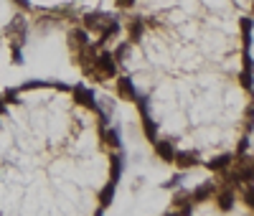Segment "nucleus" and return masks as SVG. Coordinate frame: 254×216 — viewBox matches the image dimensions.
<instances>
[{"instance_id":"f257e3e1","label":"nucleus","mask_w":254,"mask_h":216,"mask_svg":"<svg viewBox=\"0 0 254 216\" xmlns=\"http://www.w3.org/2000/svg\"><path fill=\"white\" fill-rule=\"evenodd\" d=\"M3 36H5V41H8V46L10 49H26V38H28V21H26V13L21 10V13H16L10 21H8V26L3 28Z\"/></svg>"},{"instance_id":"f03ea898","label":"nucleus","mask_w":254,"mask_h":216,"mask_svg":"<svg viewBox=\"0 0 254 216\" xmlns=\"http://www.w3.org/2000/svg\"><path fill=\"white\" fill-rule=\"evenodd\" d=\"M86 77H92V79H112V77H117V61H114L112 51L94 54L92 69H89Z\"/></svg>"},{"instance_id":"7ed1b4c3","label":"nucleus","mask_w":254,"mask_h":216,"mask_svg":"<svg viewBox=\"0 0 254 216\" xmlns=\"http://www.w3.org/2000/svg\"><path fill=\"white\" fill-rule=\"evenodd\" d=\"M135 105L140 109V117H142V130H145V137L155 142L158 140V125L153 122V114H150V99H147L145 94H138L135 99Z\"/></svg>"},{"instance_id":"20e7f679","label":"nucleus","mask_w":254,"mask_h":216,"mask_svg":"<svg viewBox=\"0 0 254 216\" xmlns=\"http://www.w3.org/2000/svg\"><path fill=\"white\" fill-rule=\"evenodd\" d=\"M71 94H74V102L77 105H82V107H86V109H92V112H97L99 114V105H97V99H94V92L89 89L86 84H74L71 86Z\"/></svg>"},{"instance_id":"39448f33","label":"nucleus","mask_w":254,"mask_h":216,"mask_svg":"<svg viewBox=\"0 0 254 216\" xmlns=\"http://www.w3.org/2000/svg\"><path fill=\"white\" fill-rule=\"evenodd\" d=\"M173 163L181 168V170H191V168L198 165V153H196V150H175Z\"/></svg>"},{"instance_id":"423d86ee","label":"nucleus","mask_w":254,"mask_h":216,"mask_svg":"<svg viewBox=\"0 0 254 216\" xmlns=\"http://www.w3.org/2000/svg\"><path fill=\"white\" fill-rule=\"evenodd\" d=\"M112 16H110V13H102V10H94V13H86V16H84V28H86V31H102V28L104 26H107V21H110Z\"/></svg>"},{"instance_id":"0eeeda50","label":"nucleus","mask_w":254,"mask_h":216,"mask_svg":"<svg viewBox=\"0 0 254 216\" xmlns=\"http://www.w3.org/2000/svg\"><path fill=\"white\" fill-rule=\"evenodd\" d=\"M117 94L122 97V99H127V102H135L140 92L135 89V84H132L130 77H119L117 79Z\"/></svg>"},{"instance_id":"6e6552de","label":"nucleus","mask_w":254,"mask_h":216,"mask_svg":"<svg viewBox=\"0 0 254 216\" xmlns=\"http://www.w3.org/2000/svg\"><path fill=\"white\" fill-rule=\"evenodd\" d=\"M119 31H122V26H119V18H110L107 21V26H104L102 28V31H99V41H97V46H104V43H107L110 38H117L119 36Z\"/></svg>"},{"instance_id":"1a4fd4ad","label":"nucleus","mask_w":254,"mask_h":216,"mask_svg":"<svg viewBox=\"0 0 254 216\" xmlns=\"http://www.w3.org/2000/svg\"><path fill=\"white\" fill-rule=\"evenodd\" d=\"M155 155H158V158H163L166 163H173L175 142H173V140H155Z\"/></svg>"},{"instance_id":"9d476101","label":"nucleus","mask_w":254,"mask_h":216,"mask_svg":"<svg viewBox=\"0 0 254 216\" xmlns=\"http://www.w3.org/2000/svg\"><path fill=\"white\" fill-rule=\"evenodd\" d=\"M114 193H117V183H107L104 189L99 191V209H97V214H104L110 209V204H112V198H114Z\"/></svg>"},{"instance_id":"9b49d317","label":"nucleus","mask_w":254,"mask_h":216,"mask_svg":"<svg viewBox=\"0 0 254 216\" xmlns=\"http://www.w3.org/2000/svg\"><path fill=\"white\" fill-rule=\"evenodd\" d=\"M214 193H216V183H211V181H208V183L198 186V189L191 193V201H193V204H203V201H208V198H211Z\"/></svg>"},{"instance_id":"f8f14e48","label":"nucleus","mask_w":254,"mask_h":216,"mask_svg":"<svg viewBox=\"0 0 254 216\" xmlns=\"http://www.w3.org/2000/svg\"><path fill=\"white\" fill-rule=\"evenodd\" d=\"M231 161H234V153H224V155H219V158H211V161L206 163V168L214 170V173H221V170L229 168Z\"/></svg>"},{"instance_id":"ddd939ff","label":"nucleus","mask_w":254,"mask_h":216,"mask_svg":"<svg viewBox=\"0 0 254 216\" xmlns=\"http://www.w3.org/2000/svg\"><path fill=\"white\" fill-rule=\"evenodd\" d=\"M110 181L112 183H119V176H122V168H125V155L122 153H117L112 155V161H110Z\"/></svg>"},{"instance_id":"4468645a","label":"nucleus","mask_w":254,"mask_h":216,"mask_svg":"<svg viewBox=\"0 0 254 216\" xmlns=\"http://www.w3.org/2000/svg\"><path fill=\"white\" fill-rule=\"evenodd\" d=\"M145 18H135L130 23V43H140L142 41V33H145Z\"/></svg>"},{"instance_id":"2eb2a0df","label":"nucleus","mask_w":254,"mask_h":216,"mask_svg":"<svg viewBox=\"0 0 254 216\" xmlns=\"http://www.w3.org/2000/svg\"><path fill=\"white\" fill-rule=\"evenodd\" d=\"M69 43H74V49H82L89 43V31L86 28H74V31L69 33Z\"/></svg>"},{"instance_id":"dca6fc26","label":"nucleus","mask_w":254,"mask_h":216,"mask_svg":"<svg viewBox=\"0 0 254 216\" xmlns=\"http://www.w3.org/2000/svg\"><path fill=\"white\" fill-rule=\"evenodd\" d=\"M239 26H242V43H244V49L252 51V28H254V21L252 18H242V21H239Z\"/></svg>"},{"instance_id":"f3484780","label":"nucleus","mask_w":254,"mask_h":216,"mask_svg":"<svg viewBox=\"0 0 254 216\" xmlns=\"http://www.w3.org/2000/svg\"><path fill=\"white\" fill-rule=\"evenodd\" d=\"M219 209H221L224 214H229V211L234 209V193H231V191H221V193H219Z\"/></svg>"},{"instance_id":"a211bd4d","label":"nucleus","mask_w":254,"mask_h":216,"mask_svg":"<svg viewBox=\"0 0 254 216\" xmlns=\"http://www.w3.org/2000/svg\"><path fill=\"white\" fill-rule=\"evenodd\" d=\"M104 142H107L110 148H122V140H119V130H117V127L107 130V133H104Z\"/></svg>"},{"instance_id":"6ab92c4d","label":"nucleus","mask_w":254,"mask_h":216,"mask_svg":"<svg viewBox=\"0 0 254 216\" xmlns=\"http://www.w3.org/2000/svg\"><path fill=\"white\" fill-rule=\"evenodd\" d=\"M239 81H242V86L244 89H254V71H247V69H242V74H239Z\"/></svg>"},{"instance_id":"aec40b11","label":"nucleus","mask_w":254,"mask_h":216,"mask_svg":"<svg viewBox=\"0 0 254 216\" xmlns=\"http://www.w3.org/2000/svg\"><path fill=\"white\" fill-rule=\"evenodd\" d=\"M0 94H3V99H5L8 105H23V102H21V97H18V89H10V86H8V89H5V92H0Z\"/></svg>"},{"instance_id":"412c9836","label":"nucleus","mask_w":254,"mask_h":216,"mask_svg":"<svg viewBox=\"0 0 254 216\" xmlns=\"http://www.w3.org/2000/svg\"><path fill=\"white\" fill-rule=\"evenodd\" d=\"M244 204L254 211V181H249L247 189H244Z\"/></svg>"},{"instance_id":"4be33fe9","label":"nucleus","mask_w":254,"mask_h":216,"mask_svg":"<svg viewBox=\"0 0 254 216\" xmlns=\"http://www.w3.org/2000/svg\"><path fill=\"white\" fill-rule=\"evenodd\" d=\"M130 46H132L130 41H125V43H119V46L114 49V54H112V56H114V61H122L125 56H127V51H130Z\"/></svg>"},{"instance_id":"5701e85b","label":"nucleus","mask_w":254,"mask_h":216,"mask_svg":"<svg viewBox=\"0 0 254 216\" xmlns=\"http://www.w3.org/2000/svg\"><path fill=\"white\" fill-rule=\"evenodd\" d=\"M10 59L16 66H23L26 64V56H23V49H10Z\"/></svg>"},{"instance_id":"b1692460","label":"nucleus","mask_w":254,"mask_h":216,"mask_svg":"<svg viewBox=\"0 0 254 216\" xmlns=\"http://www.w3.org/2000/svg\"><path fill=\"white\" fill-rule=\"evenodd\" d=\"M10 3H16L23 13H31L33 10V5H31V0H10Z\"/></svg>"},{"instance_id":"393cba45","label":"nucleus","mask_w":254,"mask_h":216,"mask_svg":"<svg viewBox=\"0 0 254 216\" xmlns=\"http://www.w3.org/2000/svg\"><path fill=\"white\" fill-rule=\"evenodd\" d=\"M181 181H183V173H178V176H173V178L166 183V189H178V186H181Z\"/></svg>"},{"instance_id":"a878e982","label":"nucleus","mask_w":254,"mask_h":216,"mask_svg":"<svg viewBox=\"0 0 254 216\" xmlns=\"http://www.w3.org/2000/svg\"><path fill=\"white\" fill-rule=\"evenodd\" d=\"M247 150H249V135H244L242 140H239V150H236V153L242 155V153H247Z\"/></svg>"},{"instance_id":"bb28decb","label":"nucleus","mask_w":254,"mask_h":216,"mask_svg":"<svg viewBox=\"0 0 254 216\" xmlns=\"http://www.w3.org/2000/svg\"><path fill=\"white\" fill-rule=\"evenodd\" d=\"M8 109H10V105L3 99V94H0V117H3V114H8Z\"/></svg>"},{"instance_id":"cd10ccee","label":"nucleus","mask_w":254,"mask_h":216,"mask_svg":"<svg viewBox=\"0 0 254 216\" xmlns=\"http://www.w3.org/2000/svg\"><path fill=\"white\" fill-rule=\"evenodd\" d=\"M114 3H117V8H132L135 0H114Z\"/></svg>"},{"instance_id":"c85d7f7f","label":"nucleus","mask_w":254,"mask_h":216,"mask_svg":"<svg viewBox=\"0 0 254 216\" xmlns=\"http://www.w3.org/2000/svg\"><path fill=\"white\" fill-rule=\"evenodd\" d=\"M252 13H254V0H252Z\"/></svg>"}]
</instances>
